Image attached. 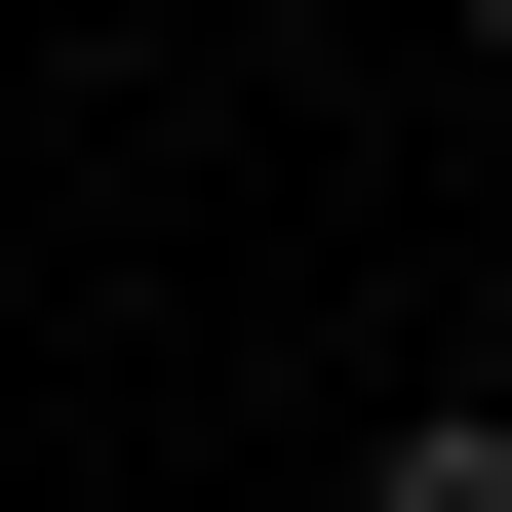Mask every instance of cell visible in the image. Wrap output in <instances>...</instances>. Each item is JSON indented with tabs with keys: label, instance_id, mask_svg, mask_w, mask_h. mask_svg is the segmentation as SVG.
Returning <instances> with one entry per match:
<instances>
[{
	"label": "cell",
	"instance_id": "cell-1",
	"mask_svg": "<svg viewBox=\"0 0 512 512\" xmlns=\"http://www.w3.org/2000/svg\"><path fill=\"white\" fill-rule=\"evenodd\" d=\"M355 512H512V434H394V473H355Z\"/></svg>",
	"mask_w": 512,
	"mask_h": 512
},
{
	"label": "cell",
	"instance_id": "cell-2",
	"mask_svg": "<svg viewBox=\"0 0 512 512\" xmlns=\"http://www.w3.org/2000/svg\"><path fill=\"white\" fill-rule=\"evenodd\" d=\"M434 40H473V79H512V0H434Z\"/></svg>",
	"mask_w": 512,
	"mask_h": 512
}]
</instances>
